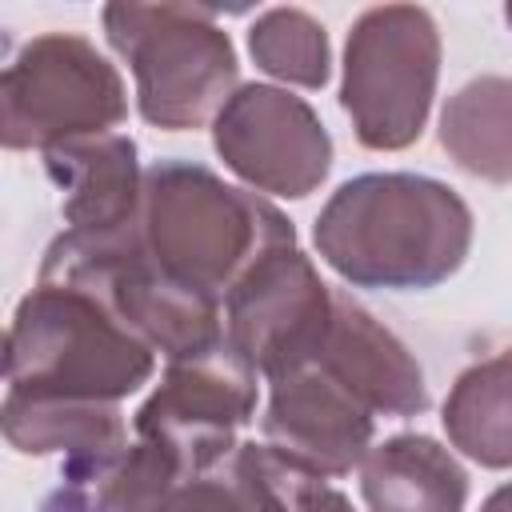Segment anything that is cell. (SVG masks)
Returning <instances> with one entry per match:
<instances>
[{"instance_id": "11", "label": "cell", "mask_w": 512, "mask_h": 512, "mask_svg": "<svg viewBox=\"0 0 512 512\" xmlns=\"http://www.w3.org/2000/svg\"><path fill=\"white\" fill-rule=\"evenodd\" d=\"M372 432L376 416L320 364H304L268 384V404L260 416L264 444L328 480L364 464Z\"/></svg>"}, {"instance_id": "15", "label": "cell", "mask_w": 512, "mask_h": 512, "mask_svg": "<svg viewBox=\"0 0 512 512\" xmlns=\"http://www.w3.org/2000/svg\"><path fill=\"white\" fill-rule=\"evenodd\" d=\"M4 440L24 456H64V464L100 460L128 444L120 404H76V400H28L8 396L0 408Z\"/></svg>"}, {"instance_id": "2", "label": "cell", "mask_w": 512, "mask_h": 512, "mask_svg": "<svg viewBox=\"0 0 512 512\" xmlns=\"http://www.w3.org/2000/svg\"><path fill=\"white\" fill-rule=\"evenodd\" d=\"M136 236L172 280L220 304L260 256L296 244V228L276 204L224 184L196 160H156L144 168Z\"/></svg>"}, {"instance_id": "3", "label": "cell", "mask_w": 512, "mask_h": 512, "mask_svg": "<svg viewBox=\"0 0 512 512\" xmlns=\"http://www.w3.org/2000/svg\"><path fill=\"white\" fill-rule=\"evenodd\" d=\"M156 372V352L88 288L44 280L16 304L4 340L8 396L120 404Z\"/></svg>"}, {"instance_id": "21", "label": "cell", "mask_w": 512, "mask_h": 512, "mask_svg": "<svg viewBox=\"0 0 512 512\" xmlns=\"http://www.w3.org/2000/svg\"><path fill=\"white\" fill-rule=\"evenodd\" d=\"M256 460H260V472L268 476V484L276 488L280 496V508L284 512H356L352 500L328 484V476L288 460L284 452H276L272 444H256Z\"/></svg>"}, {"instance_id": "4", "label": "cell", "mask_w": 512, "mask_h": 512, "mask_svg": "<svg viewBox=\"0 0 512 512\" xmlns=\"http://www.w3.org/2000/svg\"><path fill=\"white\" fill-rule=\"evenodd\" d=\"M104 36L136 76V108L164 132L216 120L240 88V64L212 8L200 4H108Z\"/></svg>"}, {"instance_id": "1", "label": "cell", "mask_w": 512, "mask_h": 512, "mask_svg": "<svg viewBox=\"0 0 512 512\" xmlns=\"http://www.w3.org/2000/svg\"><path fill=\"white\" fill-rule=\"evenodd\" d=\"M320 260L352 288L420 292L448 280L472 248V208L420 172L344 180L312 224Z\"/></svg>"}, {"instance_id": "17", "label": "cell", "mask_w": 512, "mask_h": 512, "mask_svg": "<svg viewBox=\"0 0 512 512\" xmlns=\"http://www.w3.org/2000/svg\"><path fill=\"white\" fill-rule=\"evenodd\" d=\"M440 424L452 448L480 468H512V348L456 376Z\"/></svg>"}, {"instance_id": "18", "label": "cell", "mask_w": 512, "mask_h": 512, "mask_svg": "<svg viewBox=\"0 0 512 512\" xmlns=\"http://www.w3.org/2000/svg\"><path fill=\"white\" fill-rule=\"evenodd\" d=\"M180 484H188L180 460L168 448L136 436L96 472L76 512H164Z\"/></svg>"}, {"instance_id": "16", "label": "cell", "mask_w": 512, "mask_h": 512, "mask_svg": "<svg viewBox=\"0 0 512 512\" xmlns=\"http://www.w3.org/2000/svg\"><path fill=\"white\" fill-rule=\"evenodd\" d=\"M440 148L476 180L512 184V76H476L440 112Z\"/></svg>"}, {"instance_id": "19", "label": "cell", "mask_w": 512, "mask_h": 512, "mask_svg": "<svg viewBox=\"0 0 512 512\" xmlns=\"http://www.w3.org/2000/svg\"><path fill=\"white\" fill-rule=\"evenodd\" d=\"M248 52L260 72L296 84V88H324L332 72V48L320 20L304 8H268L248 28Z\"/></svg>"}, {"instance_id": "12", "label": "cell", "mask_w": 512, "mask_h": 512, "mask_svg": "<svg viewBox=\"0 0 512 512\" xmlns=\"http://www.w3.org/2000/svg\"><path fill=\"white\" fill-rule=\"evenodd\" d=\"M312 364L344 384L372 416H420L428 408V384L408 344L348 292H336L332 324Z\"/></svg>"}, {"instance_id": "10", "label": "cell", "mask_w": 512, "mask_h": 512, "mask_svg": "<svg viewBox=\"0 0 512 512\" xmlns=\"http://www.w3.org/2000/svg\"><path fill=\"white\" fill-rule=\"evenodd\" d=\"M212 148L252 192L304 200L332 168V136L304 96L240 84L212 120Z\"/></svg>"}, {"instance_id": "6", "label": "cell", "mask_w": 512, "mask_h": 512, "mask_svg": "<svg viewBox=\"0 0 512 512\" xmlns=\"http://www.w3.org/2000/svg\"><path fill=\"white\" fill-rule=\"evenodd\" d=\"M440 80V32L420 4H380L356 16L344 44L340 108L372 152L420 140Z\"/></svg>"}, {"instance_id": "9", "label": "cell", "mask_w": 512, "mask_h": 512, "mask_svg": "<svg viewBox=\"0 0 512 512\" xmlns=\"http://www.w3.org/2000/svg\"><path fill=\"white\" fill-rule=\"evenodd\" d=\"M256 416V372L224 344L196 360H172L132 416V432L168 448L188 480L224 464L236 432Z\"/></svg>"}, {"instance_id": "13", "label": "cell", "mask_w": 512, "mask_h": 512, "mask_svg": "<svg viewBox=\"0 0 512 512\" xmlns=\"http://www.w3.org/2000/svg\"><path fill=\"white\" fill-rule=\"evenodd\" d=\"M44 168L60 188L64 232L76 236H120L140 220L144 172L136 144L120 132L84 136L44 152Z\"/></svg>"}, {"instance_id": "20", "label": "cell", "mask_w": 512, "mask_h": 512, "mask_svg": "<svg viewBox=\"0 0 512 512\" xmlns=\"http://www.w3.org/2000/svg\"><path fill=\"white\" fill-rule=\"evenodd\" d=\"M164 512H284L276 488L260 472L256 440L240 444L224 464L212 472L180 484Z\"/></svg>"}, {"instance_id": "14", "label": "cell", "mask_w": 512, "mask_h": 512, "mask_svg": "<svg viewBox=\"0 0 512 512\" xmlns=\"http://www.w3.org/2000/svg\"><path fill=\"white\" fill-rule=\"evenodd\" d=\"M368 512H464L468 472L424 432H400L368 448L360 464Z\"/></svg>"}, {"instance_id": "22", "label": "cell", "mask_w": 512, "mask_h": 512, "mask_svg": "<svg viewBox=\"0 0 512 512\" xmlns=\"http://www.w3.org/2000/svg\"><path fill=\"white\" fill-rule=\"evenodd\" d=\"M480 512H512V484H500V488L480 504Z\"/></svg>"}, {"instance_id": "7", "label": "cell", "mask_w": 512, "mask_h": 512, "mask_svg": "<svg viewBox=\"0 0 512 512\" xmlns=\"http://www.w3.org/2000/svg\"><path fill=\"white\" fill-rule=\"evenodd\" d=\"M128 116V92L76 32L32 36L0 76V140L8 152H52L60 144L104 136Z\"/></svg>"}, {"instance_id": "23", "label": "cell", "mask_w": 512, "mask_h": 512, "mask_svg": "<svg viewBox=\"0 0 512 512\" xmlns=\"http://www.w3.org/2000/svg\"><path fill=\"white\" fill-rule=\"evenodd\" d=\"M504 20H508V24H512V4H504Z\"/></svg>"}, {"instance_id": "5", "label": "cell", "mask_w": 512, "mask_h": 512, "mask_svg": "<svg viewBox=\"0 0 512 512\" xmlns=\"http://www.w3.org/2000/svg\"><path fill=\"white\" fill-rule=\"evenodd\" d=\"M40 276L96 292L168 364L196 360L228 344L224 304L172 280L144 252L136 228L120 236L60 232L40 260Z\"/></svg>"}, {"instance_id": "8", "label": "cell", "mask_w": 512, "mask_h": 512, "mask_svg": "<svg viewBox=\"0 0 512 512\" xmlns=\"http://www.w3.org/2000/svg\"><path fill=\"white\" fill-rule=\"evenodd\" d=\"M336 308L316 264L296 248H272L260 256L224 296L228 348L268 384L312 364Z\"/></svg>"}]
</instances>
